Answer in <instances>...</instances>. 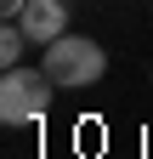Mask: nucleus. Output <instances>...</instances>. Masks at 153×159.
<instances>
[{
    "label": "nucleus",
    "mask_w": 153,
    "mask_h": 159,
    "mask_svg": "<svg viewBox=\"0 0 153 159\" xmlns=\"http://www.w3.org/2000/svg\"><path fill=\"white\" fill-rule=\"evenodd\" d=\"M40 68L63 91H80V85H97V80L108 74V51L91 34H63V40H51V46L40 51Z\"/></svg>",
    "instance_id": "f257e3e1"
},
{
    "label": "nucleus",
    "mask_w": 153,
    "mask_h": 159,
    "mask_svg": "<svg viewBox=\"0 0 153 159\" xmlns=\"http://www.w3.org/2000/svg\"><path fill=\"white\" fill-rule=\"evenodd\" d=\"M28 51H34V40L23 34V23H6V29H0V63H6V68H17Z\"/></svg>",
    "instance_id": "20e7f679"
},
{
    "label": "nucleus",
    "mask_w": 153,
    "mask_h": 159,
    "mask_svg": "<svg viewBox=\"0 0 153 159\" xmlns=\"http://www.w3.org/2000/svg\"><path fill=\"white\" fill-rule=\"evenodd\" d=\"M17 23H23V34L34 46H51V40L68 34V0H28Z\"/></svg>",
    "instance_id": "7ed1b4c3"
},
{
    "label": "nucleus",
    "mask_w": 153,
    "mask_h": 159,
    "mask_svg": "<svg viewBox=\"0 0 153 159\" xmlns=\"http://www.w3.org/2000/svg\"><path fill=\"white\" fill-rule=\"evenodd\" d=\"M57 91L63 85H57L46 68L17 63V68H6V80H0V119H6V125H34V119L51 114Z\"/></svg>",
    "instance_id": "f03ea898"
},
{
    "label": "nucleus",
    "mask_w": 153,
    "mask_h": 159,
    "mask_svg": "<svg viewBox=\"0 0 153 159\" xmlns=\"http://www.w3.org/2000/svg\"><path fill=\"white\" fill-rule=\"evenodd\" d=\"M23 6H28V0H0V17H6V23H17V17H23Z\"/></svg>",
    "instance_id": "39448f33"
}]
</instances>
